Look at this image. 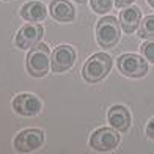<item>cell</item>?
Returning a JSON list of instances; mask_svg holds the SVG:
<instances>
[{
  "mask_svg": "<svg viewBox=\"0 0 154 154\" xmlns=\"http://www.w3.org/2000/svg\"><path fill=\"white\" fill-rule=\"evenodd\" d=\"M112 69V57L104 52H97L94 55H91L85 66L82 69V75L88 83H96L101 82Z\"/></svg>",
  "mask_w": 154,
  "mask_h": 154,
  "instance_id": "cell-1",
  "label": "cell"
},
{
  "mask_svg": "<svg viewBox=\"0 0 154 154\" xmlns=\"http://www.w3.org/2000/svg\"><path fill=\"white\" fill-rule=\"evenodd\" d=\"M49 61H51L49 46L44 43L36 44L27 55V69L33 77H44L49 71Z\"/></svg>",
  "mask_w": 154,
  "mask_h": 154,
  "instance_id": "cell-2",
  "label": "cell"
},
{
  "mask_svg": "<svg viewBox=\"0 0 154 154\" xmlns=\"http://www.w3.org/2000/svg\"><path fill=\"white\" fill-rule=\"evenodd\" d=\"M120 39V22L113 16L102 17L96 25V41L101 47H113Z\"/></svg>",
  "mask_w": 154,
  "mask_h": 154,
  "instance_id": "cell-3",
  "label": "cell"
},
{
  "mask_svg": "<svg viewBox=\"0 0 154 154\" xmlns=\"http://www.w3.org/2000/svg\"><path fill=\"white\" fill-rule=\"evenodd\" d=\"M118 69L126 77H143L148 72V63L135 54H123L118 58Z\"/></svg>",
  "mask_w": 154,
  "mask_h": 154,
  "instance_id": "cell-4",
  "label": "cell"
},
{
  "mask_svg": "<svg viewBox=\"0 0 154 154\" xmlns=\"http://www.w3.org/2000/svg\"><path fill=\"white\" fill-rule=\"evenodd\" d=\"M120 143V134L115 128H99L90 137V146L96 151H112Z\"/></svg>",
  "mask_w": 154,
  "mask_h": 154,
  "instance_id": "cell-5",
  "label": "cell"
},
{
  "mask_svg": "<svg viewBox=\"0 0 154 154\" xmlns=\"http://www.w3.org/2000/svg\"><path fill=\"white\" fill-rule=\"evenodd\" d=\"M44 143V132L39 129H25L14 138V149L19 152H32Z\"/></svg>",
  "mask_w": 154,
  "mask_h": 154,
  "instance_id": "cell-6",
  "label": "cell"
},
{
  "mask_svg": "<svg viewBox=\"0 0 154 154\" xmlns=\"http://www.w3.org/2000/svg\"><path fill=\"white\" fill-rule=\"evenodd\" d=\"M51 66L54 72H65L71 69L75 63V52L71 46L61 44L54 51L52 58H51Z\"/></svg>",
  "mask_w": 154,
  "mask_h": 154,
  "instance_id": "cell-7",
  "label": "cell"
},
{
  "mask_svg": "<svg viewBox=\"0 0 154 154\" xmlns=\"http://www.w3.org/2000/svg\"><path fill=\"white\" fill-rule=\"evenodd\" d=\"M43 33L44 29L39 24H27L20 27V30L16 35V46L19 49H32L39 43Z\"/></svg>",
  "mask_w": 154,
  "mask_h": 154,
  "instance_id": "cell-8",
  "label": "cell"
},
{
  "mask_svg": "<svg viewBox=\"0 0 154 154\" xmlns=\"http://www.w3.org/2000/svg\"><path fill=\"white\" fill-rule=\"evenodd\" d=\"M13 109H14L19 115L24 116H35L41 112V101L35 94H17L13 99Z\"/></svg>",
  "mask_w": 154,
  "mask_h": 154,
  "instance_id": "cell-9",
  "label": "cell"
},
{
  "mask_svg": "<svg viewBox=\"0 0 154 154\" xmlns=\"http://www.w3.org/2000/svg\"><path fill=\"white\" fill-rule=\"evenodd\" d=\"M109 123L116 131L124 132L131 126V113L124 106H113L109 110Z\"/></svg>",
  "mask_w": 154,
  "mask_h": 154,
  "instance_id": "cell-10",
  "label": "cell"
},
{
  "mask_svg": "<svg viewBox=\"0 0 154 154\" xmlns=\"http://www.w3.org/2000/svg\"><path fill=\"white\" fill-rule=\"evenodd\" d=\"M51 14L55 20H60V22H71L74 20V8L72 5L66 2V0H54L51 3Z\"/></svg>",
  "mask_w": 154,
  "mask_h": 154,
  "instance_id": "cell-11",
  "label": "cell"
},
{
  "mask_svg": "<svg viewBox=\"0 0 154 154\" xmlns=\"http://www.w3.org/2000/svg\"><path fill=\"white\" fill-rule=\"evenodd\" d=\"M46 14H47L46 5L43 2H36V0L25 3L20 8V16L25 20H29V22H39V20H43L46 17Z\"/></svg>",
  "mask_w": 154,
  "mask_h": 154,
  "instance_id": "cell-12",
  "label": "cell"
},
{
  "mask_svg": "<svg viewBox=\"0 0 154 154\" xmlns=\"http://www.w3.org/2000/svg\"><path fill=\"white\" fill-rule=\"evenodd\" d=\"M140 19H142V11L137 6H129L121 11L120 14V25L126 33H132L140 24Z\"/></svg>",
  "mask_w": 154,
  "mask_h": 154,
  "instance_id": "cell-13",
  "label": "cell"
},
{
  "mask_svg": "<svg viewBox=\"0 0 154 154\" xmlns=\"http://www.w3.org/2000/svg\"><path fill=\"white\" fill-rule=\"evenodd\" d=\"M138 36L143 38V39L154 38V16H146L142 22H140Z\"/></svg>",
  "mask_w": 154,
  "mask_h": 154,
  "instance_id": "cell-14",
  "label": "cell"
},
{
  "mask_svg": "<svg viewBox=\"0 0 154 154\" xmlns=\"http://www.w3.org/2000/svg\"><path fill=\"white\" fill-rule=\"evenodd\" d=\"M140 51H142L143 57H145L146 60L151 61V63H154V38L146 39L145 43L140 46Z\"/></svg>",
  "mask_w": 154,
  "mask_h": 154,
  "instance_id": "cell-15",
  "label": "cell"
},
{
  "mask_svg": "<svg viewBox=\"0 0 154 154\" xmlns=\"http://www.w3.org/2000/svg\"><path fill=\"white\" fill-rule=\"evenodd\" d=\"M112 5H113V0H91V8L97 14L107 13L112 8Z\"/></svg>",
  "mask_w": 154,
  "mask_h": 154,
  "instance_id": "cell-16",
  "label": "cell"
},
{
  "mask_svg": "<svg viewBox=\"0 0 154 154\" xmlns=\"http://www.w3.org/2000/svg\"><path fill=\"white\" fill-rule=\"evenodd\" d=\"M135 0H115V6L116 8H126V6H129L131 3H134Z\"/></svg>",
  "mask_w": 154,
  "mask_h": 154,
  "instance_id": "cell-17",
  "label": "cell"
},
{
  "mask_svg": "<svg viewBox=\"0 0 154 154\" xmlns=\"http://www.w3.org/2000/svg\"><path fill=\"white\" fill-rule=\"evenodd\" d=\"M146 135H148L151 140H154V118L148 123V126H146Z\"/></svg>",
  "mask_w": 154,
  "mask_h": 154,
  "instance_id": "cell-18",
  "label": "cell"
},
{
  "mask_svg": "<svg viewBox=\"0 0 154 154\" xmlns=\"http://www.w3.org/2000/svg\"><path fill=\"white\" fill-rule=\"evenodd\" d=\"M146 2L149 3V6H151V8H154V0H146Z\"/></svg>",
  "mask_w": 154,
  "mask_h": 154,
  "instance_id": "cell-19",
  "label": "cell"
},
{
  "mask_svg": "<svg viewBox=\"0 0 154 154\" xmlns=\"http://www.w3.org/2000/svg\"><path fill=\"white\" fill-rule=\"evenodd\" d=\"M75 2H77V3H85L87 0H75Z\"/></svg>",
  "mask_w": 154,
  "mask_h": 154,
  "instance_id": "cell-20",
  "label": "cell"
},
{
  "mask_svg": "<svg viewBox=\"0 0 154 154\" xmlns=\"http://www.w3.org/2000/svg\"><path fill=\"white\" fill-rule=\"evenodd\" d=\"M6 2H8V0H6Z\"/></svg>",
  "mask_w": 154,
  "mask_h": 154,
  "instance_id": "cell-21",
  "label": "cell"
}]
</instances>
